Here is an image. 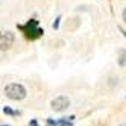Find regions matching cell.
Listing matches in <instances>:
<instances>
[{"label": "cell", "mask_w": 126, "mask_h": 126, "mask_svg": "<svg viewBox=\"0 0 126 126\" xmlns=\"http://www.w3.org/2000/svg\"><path fill=\"white\" fill-rule=\"evenodd\" d=\"M3 111H5L6 114H14V111H12V110H9V108H8V106L5 108V110H3Z\"/></svg>", "instance_id": "6"}, {"label": "cell", "mask_w": 126, "mask_h": 126, "mask_svg": "<svg viewBox=\"0 0 126 126\" xmlns=\"http://www.w3.org/2000/svg\"><path fill=\"white\" fill-rule=\"evenodd\" d=\"M12 44H14V33L12 32H2V37H0V47H2V50L11 49Z\"/></svg>", "instance_id": "4"}, {"label": "cell", "mask_w": 126, "mask_h": 126, "mask_svg": "<svg viewBox=\"0 0 126 126\" xmlns=\"http://www.w3.org/2000/svg\"><path fill=\"white\" fill-rule=\"evenodd\" d=\"M18 29L24 33V37L28 40H37L43 35V29L40 28V23L37 20H29L26 24L18 26Z\"/></svg>", "instance_id": "1"}, {"label": "cell", "mask_w": 126, "mask_h": 126, "mask_svg": "<svg viewBox=\"0 0 126 126\" xmlns=\"http://www.w3.org/2000/svg\"><path fill=\"white\" fill-rule=\"evenodd\" d=\"M119 65L120 67H126V52L125 50L119 52Z\"/></svg>", "instance_id": "5"}, {"label": "cell", "mask_w": 126, "mask_h": 126, "mask_svg": "<svg viewBox=\"0 0 126 126\" xmlns=\"http://www.w3.org/2000/svg\"><path fill=\"white\" fill-rule=\"evenodd\" d=\"M68 105H70V100H68V97H65V96H58L56 99L52 100V108L55 111H64Z\"/></svg>", "instance_id": "3"}, {"label": "cell", "mask_w": 126, "mask_h": 126, "mask_svg": "<svg viewBox=\"0 0 126 126\" xmlns=\"http://www.w3.org/2000/svg\"><path fill=\"white\" fill-rule=\"evenodd\" d=\"M120 126H126V125H120Z\"/></svg>", "instance_id": "8"}, {"label": "cell", "mask_w": 126, "mask_h": 126, "mask_svg": "<svg viewBox=\"0 0 126 126\" xmlns=\"http://www.w3.org/2000/svg\"><path fill=\"white\" fill-rule=\"evenodd\" d=\"M123 20H125V21H126V9H125V11H123Z\"/></svg>", "instance_id": "7"}, {"label": "cell", "mask_w": 126, "mask_h": 126, "mask_svg": "<svg viewBox=\"0 0 126 126\" xmlns=\"http://www.w3.org/2000/svg\"><path fill=\"white\" fill-rule=\"evenodd\" d=\"M5 94L12 100H21V99L26 97V90L20 84H11L5 87Z\"/></svg>", "instance_id": "2"}]
</instances>
